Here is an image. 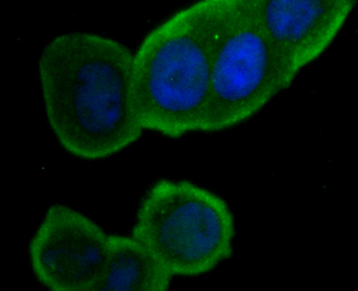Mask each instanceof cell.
Returning a JSON list of instances; mask_svg holds the SVG:
<instances>
[{
    "label": "cell",
    "instance_id": "6da1fadb",
    "mask_svg": "<svg viewBox=\"0 0 358 291\" xmlns=\"http://www.w3.org/2000/svg\"><path fill=\"white\" fill-rule=\"evenodd\" d=\"M132 71L131 50L101 34H64L45 45L38 64L45 113L71 155L109 158L143 135Z\"/></svg>",
    "mask_w": 358,
    "mask_h": 291
},
{
    "label": "cell",
    "instance_id": "7a4b0ae2",
    "mask_svg": "<svg viewBox=\"0 0 358 291\" xmlns=\"http://www.w3.org/2000/svg\"><path fill=\"white\" fill-rule=\"evenodd\" d=\"M227 3L201 0L178 10L133 52V102L144 132L173 139L206 132L212 57Z\"/></svg>",
    "mask_w": 358,
    "mask_h": 291
},
{
    "label": "cell",
    "instance_id": "3957f363",
    "mask_svg": "<svg viewBox=\"0 0 358 291\" xmlns=\"http://www.w3.org/2000/svg\"><path fill=\"white\" fill-rule=\"evenodd\" d=\"M132 235L173 277H196L231 257L236 224L218 194L185 180L162 179L141 202Z\"/></svg>",
    "mask_w": 358,
    "mask_h": 291
},
{
    "label": "cell",
    "instance_id": "277c9868",
    "mask_svg": "<svg viewBox=\"0 0 358 291\" xmlns=\"http://www.w3.org/2000/svg\"><path fill=\"white\" fill-rule=\"evenodd\" d=\"M294 81L247 0H228L212 57L206 132L243 124Z\"/></svg>",
    "mask_w": 358,
    "mask_h": 291
},
{
    "label": "cell",
    "instance_id": "5b68a950",
    "mask_svg": "<svg viewBox=\"0 0 358 291\" xmlns=\"http://www.w3.org/2000/svg\"><path fill=\"white\" fill-rule=\"evenodd\" d=\"M110 235L78 211L56 204L30 241V264L52 291H92L104 269Z\"/></svg>",
    "mask_w": 358,
    "mask_h": 291
},
{
    "label": "cell",
    "instance_id": "8992f818",
    "mask_svg": "<svg viewBox=\"0 0 358 291\" xmlns=\"http://www.w3.org/2000/svg\"><path fill=\"white\" fill-rule=\"evenodd\" d=\"M259 25L296 79L334 43L357 0H247Z\"/></svg>",
    "mask_w": 358,
    "mask_h": 291
},
{
    "label": "cell",
    "instance_id": "52a82bcc",
    "mask_svg": "<svg viewBox=\"0 0 358 291\" xmlns=\"http://www.w3.org/2000/svg\"><path fill=\"white\" fill-rule=\"evenodd\" d=\"M173 278L136 236L110 235L104 269L92 291H165Z\"/></svg>",
    "mask_w": 358,
    "mask_h": 291
}]
</instances>
